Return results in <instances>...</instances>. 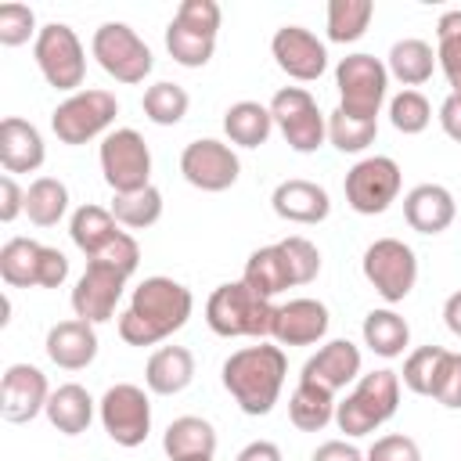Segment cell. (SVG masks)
Masks as SVG:
<instances>
[{
  "instance_id": "obj_42",
  "label": "cell",
  "mask_w": 461,
  "mask_h": 461,
  "mask_svg": "<svg viewBox=\"0 0 461 461\" xmlns=\"http://www.w3.org/2000/svg\"><path fill=\"white\" fill-rule=\"evenodd\" d=\"M389 122L403 137H414V133L429 130V122H432L429 97L421 90H400L396 97H389Z\"/></svg>"
},
{
  "instance_id": "obj_12",
  "label": "cell",
  "mask_w": 461,
  "mask_h": 461,
  "mask_svg": "<svg viewBox=\"0 0 461 461\" xmlns=\"http://www.w3.org/2000/svg\"><path fill=\"white\" fill-rule=\"evenodd\" d=\"M400 187H403V173L396 166V158L389 155H367L360 158L349 173H346V205L360 216H378L385 212L396 198H400Z\"/></svg>"
},
{
  "instance_id": "obj_11",
  "label": "cell",
  "mask_w": 461,
  "mask_h": 461,
  "mask_svg": "<svg viewBox=\"0 0 461 461\" xmlns=\"http://www.w3.org/2000/svg\"><path fill=\"white\" fill-rule=\"evenodd\" d=\"M97 162H101V176L112 187V194H130V191H140V187L151 184L148 140L130 126L112 130L108 137H101Z\"/></svg>"
},
{
  "instance_id": "obj_47",
  "label": "cell",
  "mask_w": 461,
  "mask_h": 461,
  "mask_svg": "<svg viewBox=\"0 0 461 461\" xmlns=\"http://www.w3.org/2000/svg\"><path fill=\"white\" fill-rule=\"evenodd\" d=\"M173 18L180 25H187V29H198V32L216 36L220 32V22H223V11H220L216 0H184Z\"/></svg>"
},
{
  "instance_id": "obj_22",
  "label": "cell",
  "mask_w": 461,
  "mask_h": 461,
  "mask_svg": "<svg viewBox=\"0 0 461 461\" xmlns=\"http://www.w3.org/2000/svg\"><path fill=\"white\" fill-rule=\"evenodd\" d=\"M50 364H58L61 371H83L94 364L97 357V331L90 321H58L50 331H47V342H43Z\"/></svg>"
},
{
  "instance_id": "obj_27",
  "label": "cell",
  "mask_w": 461,
  "mask_h": 461,
  "mask_svg": "<svg viewBox=\"0 0 461 461\" xmlns=\"http://www.w3.org/2000/svg\"><path fill=\"white\" fill-rule=\"evenodd\" d=\"M436 65H439V61H436L432 43H425V40H418V36L396 40V43L389 47V58H385L389 76H393V79H400L407 90H414V86L429 83V79H432V72H436Z\"/></svg>"
},
{
  "instance_id": "obj_24",
  "label": "cell",
  "mask_w": 461,
  "mask_h": 461,
  "mask_svg": "<svg viewBox=\"0 0 461 461\" xmlns=\"http://www.w3.org/2000/svg\"><path fill=\"white\" fill-rule=\"evenodd\" d=\"M194 378V353L187 346H158L148 357L144 367V385L155 396H176L191 385Z\"/></svg>"
},
{
  "instance_id": "obj_18",
  "label": "cell",
  "mask_w": 461,
  "mask_h": 461,
  "mask_svg": "<svg viewBox=\"0 0 461 461\" xmlns=\"http://www.w3.org/2000/svg\"><path fill=\"white\" fill-rule=\"evenodd\" d=\"M331 328V313L321 299H310V295H299V299H288L274 310V328H270V339L277 346H313L328 335Z\"/></svg>"
},
{
  "instance_id": "obj_7",
  "label": "cell",
  "mask_w": 461,
  "mask_h": 461,
  "mask_svg": "<svg viewBox=\"0 0 461 461\" xmlns=\"http://www.w3.org/2000/svg\"><path fill=\"white\" fill-rule=\"evenodd\" d=\"M32 58H36V68L40 76L54 86V90H65V94H76L86 79V54H83V43L76 36L72 25L65 22H47L40 25V36L32 43Z\"/></svg>"
},
{
  "instance_id": "obj_21",
  "label": "cell",
  "mask_w": 461,
  "mask_h": 461,
  "mask_svg": "<svg viewBox=\"0 0 461 461\" xmlns=\"http://www.w3.org/2000/svg\"><path fill=\"white\" fill-rule=\"evenodd\" d=\"M457 216V202L443 184H418L403 194V220L418 234H443Z\"/></svg>"
},
{
  "instance_id": "obj_54",
  "label": "cell",
  "mask_w": 461,
  "mask_h": 461,
  "mask_svg": "<svg viewBox=\"0 0 461 461\" xmlns=\"http://www.w3.org/2000/svg\"><path fill=\"white\" fill-rule=\"evenodd\" d=\"M443 324H447L450 335L461 339V292L447 295V303H443Z\"/></svg>"
},
{
  "instance_id": "obj_55",
  "label": "cell",
  "mask_w": 461,
  "mask_h": 461,
  "mask_svg": "<svg viewBox=\"0 0 461 461\" xmlns=\"http://www.w3.org/2000/svg\"><path fill=\"white\" fill-rule=\"evenodd\" d=\"M184 461H212V457H184Z\"/></svg>"
},
{
  "instance_id": "obj_34",
  "label": "cell",
  "mask_w": 461,
  "mask_h": 461,
  "mask_svg": "<svg viewBox=\"0 0 461 461\" xmlns=\"http://www.w3.org/2000/svg\"><path fill=\"white\" fill-rule=\"evenodd\" d=\"M68 212V187L58 176H36L25 187V216L36 227H58Z\"/></svg>"
},
{
  "instance_id": "obj_5",
  "label": "cell",
  "mask_w": 461,
  "mask_h": 461,
  "mask_svg": "<svg viewBox=\"0 0 461 461\" xmlns=\"http://www.w3.org/2000/svg\"><path fill=\"white\" fill-rule=\"evenodd\" d=\"M119 115V101L115 94L108 90H97V86H86V90H76L68 94L54 112H50V130L61 144H86L94 137H108L112 122Z\"/></svg>"
},
{
  "instance_id": "obj_17",
  "label": "cell",
  "mask_w": 461,
  "mask_h": 461,
  "mask_svg": "<svg viewBox=\"0 0 461 461\" xmlns=\"http://www.w3.org/2000/svg\"><path fill=\"white\" fill-rule=\"evenodd\" d=\"M50 385L36 364H11L0 378V414L11 425H25L47 411Z\"/></svg>"
},
{
  "instance_id": "obj_20",
  "label": "cell",
  "mask_w": 461,
  "mask_h": 461,
  "mask_svg": "<svg viewBox=\"0 0 461 461\" xmlns=\"http://www.w3.org/2000/svg\"><path fill=\"white\" fill-rule=\"evenodd\" d=\"M270 205L281 220L288 223H324L328 212H331V198L321 184L313 180H303V176H292V180H281L270 194Z\"/></svg>"
},
{
  "instance_id": "obj_38",
  "label": "cell",
  "mask_w": 461,
  "mask_h": 461,
  "mask_svg": "<svg viewBox=\"0 0 461 461\" xmlns=\"http://www.w3.org/2000/svg\"><path fill=\"white\" fill-rule=\"evenodd\" d=\"M140 108H144V115H148L155 126H176V122L187 115L191 97H187V90H184L180 83L158 79V83H151V86L144 90Z\"/></svg>"
},
{
  "instance_id": "obj_1",
  "label": "cell",
  "mask_w": 461,
  "mask_h": 461,
  "mask_svg": "<svg viewBox=\"0 0 461 461\" xmlns=\"http://www.w3.org/2000/svg\"><path fill=\"white\" fill-rule=\"evenodd\" d=\"M191 310H194V295L187 285L162 274L144 277L133 288L130 306L119 313V339L126 346H155L173 331H180Z\"/></svg>"
},
{
  "instance_id": "obj_43",
  "label": "cell",
  "mask_w": 461,
  "mask_h": 461,
  "mask_svg": "<svg viewBox=\"0 0 461 461\" xmlns=\"http://www.w3.org/2000/svg\"><path fill=\"white\" fill-rule=\"evenodd\" d=\"M281 252H285V263H288V274H292V288L299 285H310L317 274H321V249L303 238V234H288L277 241Z\"/></svg>"
},
{
  "instance_id": "obj_31",
  "label": "cell",
  "mask_w": 461,
  "mask_h": 461,
  "mask_svg": "<svg viewBox=\"0 0 461 461\" xmlns=\"http://www.w3.org/2000/svg\"><path fill=\"white\" fill-rule=\"evenodd\" d=\"M119 220L112 216V209H101V205H79L68 220V234H72V245L90 259L97 256L115 234H119Z\"/></svg>"
},
{
  "instance_id": "obj_9",
  "label": "cell",
  "mask_w": 461,
  "mask_h": 461,
  "mask_svg": "<svg viewBox=\"0 0 461 461\" xmlns=\"http://www.w3.org/2000/svg\"><path fill=\"white\" fill-rule=\"evenodd\" d=\"M360 270L367 277V285L393 306V303H403L414 285H418V256L407 241L400 238H378L364 249V259H360Z\"/></svg>"
},
{
  "instance_id": "obj_53",
  "label": "cell",
  "mask_w": 461,
  "mask_h": 461,
  "mask_svg": "<svg viewBox=\"0 0 461 461\" xmlns=\"http://www.w3.org/2000/svg\"><path fill=\"white\" fill-rule=\"evenodd\" d=\"M234 461H285V457H281V447H277V443H270V439H252V443H245V447L238 450Z\"/></svg>"
},
{
  "instance_id": "obj_16",
  "label": "cell",
  "mask_w": 461,
  "mask_h": 461,
  "mask_svg": "<svg viewBox=\"0 0 461 461\" xmlns=\"http://www.w3.org/2000/svg\"><path fill=\"white\" fill-rule=\"evenodd\" d=\"M270 54L277 68L295 83H313L328 68V47L303 25H281L270 40Z\"/></svg>"
},
{
  "instance_id": "obj_44",
  "label": "cell",
  "mask_w": 461,
  "mask_h": 461,
  "mask_svg": "<svg viewBox=\"0 0 461 461\" xmlns=\"http://www.w3.org/2000/svg\"><path fill=\"white\" fill-rule=\"evenodd\" d=\"M40 29H36V11L29 4H0V43L4 47H22V43H36Z\"/></svg>"
},
{
  "instance_id": "obj_50",
  "label": "cell",
  "mask_w": 461,
  "mask_h": 461,
  "mask_svg": "<svg viewBox=\"0 0 461 461\" xmlns=\"http://www.w3.org/2000/svg\"><path fill=\"white\" fill-rule=\"evenodd\" d=\"M18 212H25V191L18 187V180L11 173L0 176V220L11 223L18 220Z\"/></svg>"
},
{
  "instance_id": "obj_49",
  "label": "cell",
  "mask_w": 461,
  "mask_h": 461,
  "mask_svg": "<svg viewBox=\"0 0 461 461\" xmlns=\"http://www.w3.org/2000/svg\"><path fill=\"white\" fill-rule=\"evenodd\" d=\"M68 277V256L54 245H43V263H40V288H61Z\"/></svg>"
},
{
  "instance_id": "obj_39",
  "label": "cell",
  "mask_w": 461,
  "mask_h": 461,
  "mask_svg": "<svg viewBox=\"0 0 461 461\" xmlns=\"http://www.w3.org/2000/svg\"><path fill=\"white\" fill-rule=\"evenodd\" d=\"M436 61L450 83V94H461V7L443 11L436 22Z\"/></svg>"
},
{
  "instance_id": "obj_36",
  "label": "cell",
  "mask_w": 461,
  "mask_h": 461,
  "mask_svg": "<svg viewBox=\"0 0 461 461\" xmlns=\"http://www.w3.org/2000/svg\"><path fill=\"white\" fill-rule=\"evenodd\" d=\"M375 18L371 0H331L328 4V40L331 43H357Z\"/></svg>"
},
{
  "instance_id": "obj_25",
  "label": "cell",
  "mask_w": 461,
  "mask_h": 461,
  "mask_svg": "<svg viewBox=\"0 0 461 461\" xmlns=\"http://www.w3.org/2000/svg\"><path fill=\"white\" fill-rule=\"evenodd\" d=\"M162 450L169 461H184V457H212L216 454V429L212 421L198 418V414H184L173 418L162 432Z\"/></svg>"
},
{
  "instance_id": "obj_41",
  "label": "cell",
  "mask_w": 461,
  "mask_h": 461,
  "mask_svg": "<svg viewBox=\"0 0 461 461\" xmlns=\"http://www.w3.org/2000/svg\"><path fill=\"white\" fill-rule=\"evenodd\" d=\"M443 357H447V349H443V346H418V349H414V353H407V360H403L400 385H407V389H411V393H418V396H432Z\"/></svg>"
},
{
  "instance_id": "obj_2",
  "label": "cell",
  "mask_w": 461,
  "mask_h": 461,
  "mask_svg": "<svg viewBox=\"0 0 461 461\" xmlns=\"http://www.w3.org/2000/svg\"><path fill=\"white\" fill-rule=\"evenodd\" d=\"M285 375H288V360H285V349L274 342H256V346L234 349L220 371L223 389L249 418H263L274 411V403L285 389Z\"/></svg>"
},
{
  "instance_id": "obj_26",
  "label": "cell",
  "mask_w": 461,
  "mask_h": 461,
  "mask_svg": "<svg viewBox=\"0 0 461 461\" xmlns=\"http://www.w3.org/2000/svg\"><path fill=\"white\" fill-rule=\"evenodd\" d=\"M43 414H47V421H50L61 436H79V432H86L90 421H94V396H90L83 385L65 382V385H58V389L50 393Z\"/></svg>"
},
{
  "instance_id": "obj_13",
  "label": "cell",
  "mask_w": 461,
  "mask_h": 461,
  "mask_svg": "<svg viewBox=\"0 0 461 461\" xmlns=\"http://www.w3.org/2000/svg\"><path fill=\"white\" fill-rule=\"evenodd\" d=\"M97 414H101V425H104L108 439L126 447V450L140 447L148 439V432H151V400L133 382H115L101 396Z\"/></svg>"
},
{
  "instance_id": "obj_32",
  "label": "cell",
  "mask_w": 461,
  "mask_h": 461,
  "mask_svg": "<svg viewBox=\"0 0 461 461\" xmlns=\"http://www.w3.org/2000/svg\"><path fill=\"white\" fill-rule=\"evenodd\" d=\"M43 245L32 238H7L0 249V277L11 288H40Z\"/></svg>"
},
{
  "instance_id": "obj_48",
  "label": "cell",
  "mask_w": 461,
  "mask_h": 461,
  "mask_svg": "<svg viewBox=\"0 0 461 461\" xmlns=\"http://www.w3.org/2000/svg\"><path fill=\"white\" fill-rule=\"evenodd\" d=\"M364 461H421V447H418L411 436L393 432V436H378V439L367 447Z\"/></svg>"
},
{
  "instance_id": "obj_45",
  "label": "cell",
  "mask_w": 461,
  "mask_h": 461,
  "mask_svg": "<svg viewBox=\"0 0 461 461\" xmlns=\"http://www.w3.org/2000/svg\"><path fill=\"white\" fill-rule=\"evenodd\" d=\"M86 263H108V267H115V270H122L126 277L137 270V263H140V245H137V238L130 234V230H119L97 256H90Z\"/></svg>"
},
{
  "instance_id": "obj_51",
  "label": "cell",
  "mask_w": 461,
  "mask_h": 461,
  "mask_svg": "<svg viewBox=\"0 0 461 461\" xmlns=\"http://www.w3.org/2000/svg\"><path fill=\"white\" fill-rule=\"evenodd\" d=\"M439 126H443V133L450 137V140H457L461 144V94H447L443 97V104H439Z\"/></svg>"
},
{
  "instance_id": "obj_46",
  "label": "cell",
  "mask_w": 461,
  "mask_h": 461,
  "mask_svg": "<svg viewBox=\"0 0 461 461\" xmlns=\"http://www.w3.org/2000/svg\"><path fill=\"white\" fill-rule=\"evenodd\" d=\"M432 400L443 403L447 411H461V353H450L447 349V357L439 364V375H436Z\"/></svg>"
},
{
  "instance_id": "obj_37",
  "label": "cell",
  "mask_w": 461,
  "mask_h": 461,
  "mask_svg": "<svg viewBox=\"0 0 461 461\" xmlns=\"http://www.w3.org/2000/svg\"><path fill=\"white\" fill-rule=\"evenodd\" d=\"M166 50H169V58H173L176 65H184V68H202V65H209L212 50H216V36L198 32V29H187V25H180V22L173 18V22L166 25Z\"/></svg>"
},
{
  "instance_id": "obj_3",
  "label": "cell",
  "mask_w": 461,
  "mask_h": 461,
  "mask_svg": "<svg viewBox=\"0 0 461 461\" xmlns=\"http://www.w3.org/2000/svg\"><path fill=\"white\" fill-rule=\"evenodd\" d=\"M274 303L256 295L245 281H227L205 299V324L223 339H270Z\"/></svg>"
},
{
  "instance_id": "obj_6",
  "label": "cell",
  "mask_w": 461,
  "mask_h": 461,
  "mask_svg": "<svg viewBox=\"0 0 461 461\" xmlns=\"http://www.w3.org/2000/svg\"><path fill=\"white\" fill-rule=\"evenodd\" d=\"M339 108L357 119H378L389 97V68L375 54H346L335 65Z\"/></svg>"
},
{
  "instance_id": "obj_10",
  "label": "cell",
  "mask_w": 461,
  "mask_h": 461,
  "mask_svg": "<svg viewBox=\"0 0 461 461\" xmlns=\"http://www.w3.org/2000/svg\"><path fill=\"white\" fill-rule=\"evenodd\" d=\"M270 115H274V126L281 130L285 144L299 155H310L328 140V115L317 108V101L306 86H281L270 97Z\"/></svg>"
},
{
  "instance_id": "obj_30",
  "label": "cell",
  "mask_w": 461,
  "mask_h": 461,
  "mask_svg": "<svg viewBox=\"0 0 461 461\" xmlns=\"http://www.w3.org/2000/svg\"><path fill=\"white\" fill-rule=\"evenodd\" d=\"M360 335H364V346H367L375 357H382V360L403 357V349H407V342H411V328H407V321H403L393 306L371 310V313L364 317Z\"/></svg>"
},
{
  "instance_id": "obj_8",
  "label": "cell",
  "mask_w": 461,
  "mask_h": 461,
  "mask_svg": "<svg viewBox=\"0 0 461 461\" xmlns=\"http://www.w3.org/2000/svg\"><path fill=\"white\" fill-rule=\"evenodd\" d=\"M90 54L97 58V65L115 79V83H144L155 68L151 47L126 25V22H104L94 29L90 40Z\"/></svg>"
},
{
  "instance_id": "obj_29",
  "label": "cell",
  "mask_w": 461,
  "mask_h": 461,
  "mask_svg": "<svg viewBox=\"0 0 461 461\" xmlns=\"http://www.w3.org/2000/svg\"><path fill=\"white\" fill-rule=\"evenodd\" d=\"M241 281H245L256 295H263V299H274V295L288 292V288H292V274H288V263H285L281 245L274 241V245L256 249V252L245 259Z\"/></svg>"
},
{
  "instance_id": "obj_4",
  "label": "cell",
  "mask_w": 461,
  "mask_h": 461,
  "mask_svg": "<svg viewBox=\"0 0 461 461\" xmlns=\"http://www.w3.org/2000/svg\"><path fill=\"white\" fill-rule=\"evenodd\" d=\"M396 407H400V375L389 367H378L371 375H360L357 385L346 393V400H339L335 425L339 432L357 439L382 429L396 414Z\"/></svg>"
},
{
  "instance_id": "obj_33",
  "label": "cell",
  "mask_w": 461,
  "mask_h": 461,
  "mask_svg": "<svg viewBox=\"0 0 461 461\" xmlns=\"http://www.w3.org/2000/svg\"><path fill=\"white\" fill-rule=\"evenodd\" d=\"M335 393L313 385V382H299L292 389V400H288V418L299 432H321L328 421H335Z\"/></svg>"
},
{
  "instance_id": "obj_40",
  "label": "cell",
  "mask_w": 461,
  "mask_h": 461,
  "mask_svg": "<svg viewBox=\"0 0 461 461\" xmlns=\"http://www.w3.org/2000/svg\"><path fill=\"white\" fill-rule=\"evenodd\" d=\"M375 137H378V119H357V115H346L342 108L328 115V140L342 155H360L364 148L375 144Z\"/></svg>"
},
{
  "instance_id": "obj_19",
  "label": "cell",
  "mask_w": 461,
  "mask_h": 461,
  "mask_svg": "<svg viewBox=\"0 0 461 461\" xmlns=\"http://www.w3.org/2000/svg\"><path fill=\"white\" fill-rule=\"evenodd\" d=\"M360 346L357 342H349V339H331V342H324L306 364H303V375H299V382H313V385H321V389H328V393H339V389H346L349 382H357L360 378Z\"/></svg>"
},
{
  "instance_id": "obj_52",
  "label": "cell",
  "mask_w": 461,
  "mask_h": 461,
  "mask_svg": "<svg viewBox=\"0 0 461 461\" xmlns=\"http://www.w3.org/2000/svg\"><path fill=\"white\" fill-rule=\"evenodd\" d=\"M310 461H364V454L353 443H346V439H324L310 454Z\"/></svg>"
},
{
  "instance_id": "obj_14",
  "label": "cell",
  "mask_w": 461,
  "mask_h": 461,
  "mask_svg": "<svg viewBox=\"0 0 461 461\" xmlns=\"http://www.w3.org/2000/svg\"><path fill=\"white\" fill-rule=\"evenodd\" d=\"M180 173L191 187L198 191H209V194H220L227 187L238 184V173H241V162L234 155L230 144L216 140V137H198L191 140L184 151H180Z\"/></svg>"
},
{
  "instance_id": "obj_28",
  "label": "cell",
  "mask_w": 461,
  "mask_h": 461,
  "mask_svg": "<svg viewBox=\"0 0 461 461\" xmlns=\"http://www.w3.org/2000/svg\"><path fill=\"white\" fill-rule=\"evenodd\" d=\"M223 133L230 144L238 148H263L274 133V115H270V104H259V101H234L227 112H223Z\"/></svg>"
},
{
  "instance_id": "obj_35",
  "label": "cell",
  "mask_w": 461,
  "mask_h": 461,
  "mask_svg": "<svg viewBox=\"0 0 461 461\" xmlns=\"http://www.w3.org/2000/svg\"><path fill=\"white\" fill-rule=\"evenodd\" d=\"M112 216L126 230H144V227L158 223V216H162V191L155 184H148L130 194H112Z\"/></svg>"
},
{
  "instance_id": "obj_23",
  "label": "cell",
  "mask_w": 461,
  "mask_h": 461,
  "mask_svg": "<svg viewBox=\"0 0 461 461\" xmlns=\"http://www.w3.org/2000/svg\"><path fill=\"white\" fill-rule=\"evenodd\" d=\"M47 158V148H43V133L29 122V119H18V115H7L0 122V166L4 173H36Z\"/></svg>"
},
{
  "instance_id": "obj_15",
  "label": "cell",
  "mask_w": 461,
  "mask_h": 461,
  "mask_svg": "<svg viewBox=\"0 0 461 461\" xmlns=\"http://www.w3.org/2000/svg\"><path fill=\"white\" fill-rule=\"evenodd\" d=\"M126 274L108 267V263H86V270L79 274L76 288H72V310L79 321L90 324H104L115 317V306L126 292Z\"/></svg>"
}]
</instances>
